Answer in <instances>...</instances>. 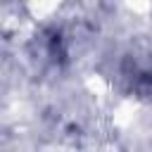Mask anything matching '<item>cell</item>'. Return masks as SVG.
Segmentation results:
<instances>
[{
    "instance_id": "obj_1",
    "label": "cell",
    "mask_w": 152,
    "mask_h": 152,
    "mask_svg": "<svg viewBox=\"0 0 152 152\" xmlns=\"http://www.w3.org/2000/svg\"><path fill=\"white\" fill-rule=\"evenodd\" d=\"M131 88L138 97H145V100H152V66L147 69H138L133 76H131Z\"/></svg>"
}]
</instances>
